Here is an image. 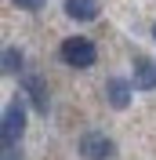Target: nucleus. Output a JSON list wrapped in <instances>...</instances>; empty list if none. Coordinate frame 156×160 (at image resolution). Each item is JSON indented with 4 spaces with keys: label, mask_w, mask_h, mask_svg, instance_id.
I'll list each match as a JSON object with an SVG mask.
<instances>
[{
    "label": "nucleus",
    "mask_w": 156,
    "mask_h": 160,
    "mask_svg": "<svg viewBox=\"0 0 156 160\" xmlns=\"http://www.w3.org/2000/svg\"><path fill=\"white\" fill-rule=\"evenodd\" d=\"M58 55H62L66 66H73V69H91L98 62V48H95L91 37H66L62 48H58Z\"/></svg>",
    "instance_id": "1"
},
{
    "label": "nucleus",
    "mask_w": 156,
    "mask_h": 160,
    "mask_svg": "<svg viewBox=\"0 0 156 160\" xmlns=\"http://www.w3.org/2000/svg\"><path fill=\"white\" fill-rule=\"evenodd\" d=\"M22 131H26V106H22V98H11L7 106H4V124H0L4 149H15V146H18Z\"/></svg>",
    "instance_id": "2"
},
{
    "label": "nucleus",
    "mask_w": 156,
    "mask_h": 160,
    "mask_svg": "<svg viewBox=\"0 0 156 160\" xmlns=\"http://www.w3.org/2000/svg\"><path fill=\"white\" fill-rule=\"evenodd\" d=\"M80 157L84 160H113L116 157V142L109 135H102V131H87L80 138Z\"/></svg>",
    "instance_id": "3"
},
{
    "label": "nucleus",
    "mask_w": 156,
    "mask_h": 160,
    "mask_svg": "<svg viewBox=\"0 0 156 160\" xmlns=\"http://www.w3.org/2000/svg\"><path fill=\"white\" fill-rule=\"evenodd\" d=\"M22 95H29L33 109L47 117V106H51V98H47V88H44V80H40L37 73H26V77H22Z\"/></svg>",
    "instance_id": "4"
},
{
    "label": "nucleus",
    "mask_w": 156,
    "mask_h": 160,
    "mask_svg": "<svg viewBox=\"0 0 156 160\" xmlns=\"http://www.w3.org/2000/svg\"><path fill=\"white\" fill-rule=\"evenodd\" d=\"M131 91H134V84H127L124 77L105 80V102L113 109H127V106H131Z\"/></svg>",
    "instance_id": "5"
},
{
    "label": "nucleus",
    "mask_w": 156,
    "mask_h": 160,
    "mask_svg": "<svg viewBox=\"0 0 156 160\" xmlns=\"http://www.w3.org/2000/svg\"><path fill=\"white\" fill-rule=\"evenodd\" d=\"M134 91H156V62L134 58Z\"/></svg>",
    "instance_id": "6"
},
{
    "label": "nucleus",
    "mask_w": 156,
    "mask_h": 160,
    "mask_svg": "<svg viewBox=\"0 0 156 160\" xmlns=\"http://www.w3.org/2000/svg\"><path fill=\"white\" fill-rule=\"evenodd\" d=\"M66 15L73 22H95L98 18V0H66Z\"/></svg>",
    "instance_id": "7"
},
{
    "label": "nucleus",
    "mask_w": 156,
    "mask_h": 160,
    "mask_svg": "<svg viewBox=\"0 0 156 160\" xmlns=\"http://www.w3.org/2000/svg\"><path fill=\"white\" fill-rule=\"evenodd\" d=\"M4 73H22V51L4 48Z\"/></svg>",
    "instance_id": "8"
},
{
    "label": "nucleus",
    "mask_w": 156,
    "mask_h": 160,
    "mask_svg": "<svg viewBox=\"0 0 156 160\" xmlns=\"http://www.w3.org/2000/svg\"><path fill=\"white\" fill-rule=\"evenodd\" d=\"M11 4H15V8H22V11H40L47 0H11Z\"/></svg>",
    "instance_id": "9"
},
{
    "label": "nucleus",
    "mask_w": 156,
    "mask_h": 160,
    "mask_svg": "<svg viewBox=\"0 0 156 160\" xmlns=\"http://www.w3.org/2000/svg\"><path fill=\"white\" fill-rule=\"evenodd\" d=\"M153 40H156V26H153Z\"/></svg>",
    "instance_id": "10"
}]
</instances>
